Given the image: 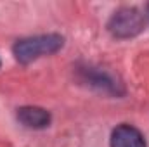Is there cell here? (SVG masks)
Returning a JSON list of instances; mask_svg holds the SVG:
<instances>
[{
  "mask_svg": "<svg viewBox=\"0 0 149 147\" xmlns=\"http://www.w3.org/2000/svg\"><path fill=\"white\" fill-rule=\"evenodd\" d=\"M146 16H148V19H149V5L146 7Z\"/></svg>",
  "mask_w": 149,
  "mask_h": 147,
  "instance_id": "5b68a950",
  "label": "cell"
},
{
  "mask_svg": "<svg viewBox=\"0 0 149 147\" xmlns=\"http://www.w3.org/2000/svg\"><path fill=\"white\" fill-rule=\"evenodd\" d=\"M108 30L114 38H134L144 30V17L135 7H121L113 12Z\"/></svg>",
  "mask_w": 149,
  "mask_h": 147,
  "instance_id": "7a4b0ae2",
  "label": "cell"
},
{
  "mask_svg": "<svg viewBox=\"0 0 149 147\" xmlns=\"http://www.w3.org/2000/svg\"><path fill=\"white\" fill-rule=\"evenodd\" d=\"M111 147H146L144 135L132 125H118L111 132L109 139Z\"/></svg>",
  "mask_w": 149,
  "mask_h": 147,
  "instance_id": "3957f363",
  "label": "cell"
},
{
  "mask_svg": "<svg viewBox=\"0 0 149 147\" xmlns=\"http://www.w3.org/2000/svg\"><path fill=\"white\" fill-rule=\"evenodd\" d=\"M64 45V38L56 33L49 35H37V37L21 38L14 43L12 54L17 62L21 64H30L43 55H52L59 52Z\"/></svg>",
  "mask_w": 149,
  "mask_h": 147,
  "instance_id": "6da1fadb",
  "label": "cell"
},
{
  "mask_svg": "<svg viewBox=\"0 0 149 147\" xmlns=\"http://www.w3.org/2000/svg\"><path fill=\"white\" fill-rule=\"evenodd\" d=\"M17 121L31 130H43L50 125V112L37 106H24L17 109Z\"/></svg>",
  "mask_w": 149,
  "mask_h": 147,
  "instance_id": "277c9868",
  "label": "cell"
}]
</instances>
